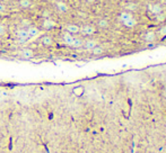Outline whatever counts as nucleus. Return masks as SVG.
Listing matches in <instances>:
<instances>
[{
	"label": "nucleus",
	"instance_id": "obj_11",
	"mask_svg": "<svg viewBox=\"0 0 166 153\" xmlns=\"http://www.w3.org/2000/svg\"><path fill=\"white\" fill-rule=\"evenodd\" d=\"M41 42L44 46H51L52 43H53V41H52V37L50 36V35H44V36L42 37Z\"/></svg>",
	"mask_w": 166,
	"mask_h": 153
},
{
	"label": "nucleus",
	"instance_id": "obj_15",
	"mask_svg": "<svg viewBox=\"0 0 166 153\" xmlns=\"http://www.w3.org/2000/svg\"><path fill=\"white\" fill-rule=\"evenodd\" d=\"M97 25H98V27H100V28H105V27H107V25H109V21H107L106 19L102 18V19H100V21H98Z\"/></svg>",
	"mask_w": 166,
	"mask_h": 153
},
{
	"label": "nucleus",
	"instance_id": "obj_16",
	"mask_svg": "<svg viewBox=\"0 0 166 153\" xmlns=\"http://www.w3.org/2000/svg\"><path fill=\"white\" fill-rule=\"evenodd\" d=\"M156 17H157V21H165V18H166V13H164V11H163L162 14L157 15Z\"/></svg>",
	"mask_w": 166,
	"mask_h": 153
},
{
	"label": "nucleus",
	"instance_id": "obj_2",
	"mask_svg": "<svg viewBox=\"0 0 166 153\" xmlns=\"http://www.w3.org/2000/svg\"><path fill=\"white\" fill-rule=\"evenodd\" d=\"M54 7L55 9L59 11V13H61V14H66V13L69 11V6H68V4H67L66 1H62V0H58L54 4Z\"/></svg>",
	"mask_w": 166,
	"mask_h": 153
},
{
	"label": "nucleus",
	"instance_id": "obj_8",
	"mask_svg": "<svg viewBox=\"0 0 166 153\" xmlns=\"http://www.w3.org/2000/svg\"><path fill=\"white\" fill-rule=\"evenodd\" d=\"M17 39L19 41V42H26V41H28L30 39V37H28V34L27 32H26V29H19V31L17 32Z\"/></svg>",
	"mask_w": 166,
	"mask_h": 153
},
{
	"label": "nucleus",
	"instance_id": "obj_19",
	"mask_svg": "<svg viewBox=\"0 0 166 153\" xmlns=\"http://www.w3.org/2000/svg\"><path fill=\"white\" fill-rule=\"evenodd\" d=\"M159 34L160 35H166V26L160 28V31H159Z\"/></svg>",
	"mask_w": 166,
	"mask_h": 153
},
{
	"label": "nucleus",
	"instance_id": "obj_12",
	"mask_svg": "<svg viewBox=\"0 0 166 153\" xmlns=\"http://www.w3.org/2000/svg\"><path fill=\"white\" fill-rule=\"evenodd\" d=\"M84 46H85V49L87 50H93L96 45V42L94 41V39H88V41H86V42L84 43Z\"/></svg>",
	"mask_w": 166,
	"mask_h": 153
},
{
	"label": "nucleus",
	"instance_id": "obj_18",
	"mask_svg": "<svg viewBox=\"0 0 166 153\" xmlns=\"http://www.w3.org/2000/svg\"><path fill=\"white\" fill-rule=\"evenodd\" d=\"M5 11H6V6L0 2V14H4Z\"/></svg>",
	"mask_w": 166,
	"mask_h": 153
},
{
	"label": "nucleus",
	"instance_id": "obj_9",
	"mask_svg": "<svg viewBox=\"0 0 166 153\" xmlns=\"http://www.w3.org/2000/svg\"><path fill=\"white\" fill-rule=\"evenodd\" d=\"M149 9H150V11H152V14L155 15V16H157V15L162 14V13H163L162 6H160V5H158V4L150 5V6H149Z\"/></svg>",
	"mask_w": 166,
	"mask_h": 153
},
{
	"label": "nucleus",
	"instance_id": "obj_1",
	"mask_svg": "<svg viewBox=\"0 0 166 153\" xmlns=\"http://www.w3.org/2000/svg\"><path fill=\"white\" fill-rule=\"evenodd\" d=\"M120 19H121L122 24L124 25L125 27L132 28V27H135L136 25H137V21H136V18L133 17L130 13H127V11H123V13H121V15H120Z\"/></svg>",
	"mask_w": 166,
	"mask_h": 153
},
{
	"label": "nucleus",
	"instance_id": "obj_14",
	"mask_svg": "<svg viewBox=\"0 0 166 153\" xmlns=\"http://www.w3.org/2000/svg\"><path fill=\"white\" fill-rule=\"evenodd\" d=\"M146 41L147 42H152L154 39H155V33L154 32H149V33H147L146 34Z\"/></svg>",
	"mask_w": 166,
	"mask_h": 153
},
{
	"label": "nucleus",
	"instance_id": "obj_5",
	"mask_svg": "<svg viewBox=\"0 0 166 153\" xmlns=\"http://www.w3.org/2000/svg\"><path fill=\"white\" fill-rule=\"evenodd\" d=\"M65 29H66L67 33H69V34H71V35L77 34V33H79L80 32V27L76 24H68L66 27H65Z\"/></svg>",
	"mask_w": 166,
	"mask_h": 153
},
{
	"label": "nucleus",
	"instance_id": "obj_13",
	"mask_svg": "<svg viewBox=\"0 0 166 153\" xmlns=\"http://www.w3.org/2000/svg\"><path fill=\"white\" fill-rule=\"evenodd\" d=\"M21 54L24 56V58H32V56L34 55V52H33L31 49H25L22 51Z\"/></svg>",
	"mask_w": 166,
	"mask_h": 153
},
{
	"label": "nucleus",
	"instance_id": "obj_10",
	"mask_svg": "<svg viewBox=\"0 0 166 153\" xmlns=\"http://www.w3.org/2000/svg\"><path fill=\"white\" fill-rule=\"evenodd\" d=\"M17 4L22 9H28L33 6V1L32 0H18Z\"/></svg>",
	"mask_w": 166,
	"mask_h": 153
},
{
	"label": "nucleus",
	"instance_id": "obj_4",
	"mask_svg": "<svg viewBox=\"0 0 166 153\" xmlns=\"http://www.w3.org/2000/svg\"><path fill=\"white\" fill-rule=\"evenodd\" d=\"M42 27L44 29H52V28L57 27V23L55 21H53L52 18H44L43 19V23H42Z\"/></svg>",
	"mask_w": 166,
	"mask_h": 153
},
{
	"label": "nucleus",
	"instance_id": "obj_7",
	"mask_svg": "<svg viewBox=\"0 0 166 153\" xmlns=\"http://www.w3.org/2000/svg\"><path fill=\"white\" fill-rule=\"evenodd\" d=\"M26 32H27L28 37L30 38H34L40 35V29H38V27H36V26H30V27H27Z\"/></svg>",
	"mask_w": 166,
	"mask_h": 153
},
{
	"label": "nucleus",
	"instance_id": "obj_6",
	"mask_svg": "<svg viewBox=\"0 0 166 153\" xmlns=\"http://www.w3.org/2000/svg\"><path fill=\"white\" fill-rule=\"evenodd\" d=\"M61 38H62V41L65 44H67V45L71 46L73 43V39H75V37H73V35L69 34V33H63L62 35H61Z\"/></svg>",
	"mask_w": 166,
	"mask_h": 153
},
{
	"label": "nucleus",
	"instance_id": "obj_17",
	"mask_svg": "<svg viewBox=\"0 0 166 153\" xmlns=\"http://www.w3.org/2000/svg\"><path fill=\"white\" fill-rule=\"evenodd\" d=\"M5 34H6V26L0 24V36H4Z\"/></svg>",
	"mask_w": 166,
	"mask_h": 153
},
{
	"label": "nucleus",
	"instance_id": "obj_3",
	"mask_svg": "<svg viewBox=\"0 0 166 153\" xmlns=\"http://www.w3.org/2000/svg\"><path fill=\"white\" fill-rule=\"evenodd\" d=\"M96 32V28L92 26V25H84L80 27V32L83 35H87V36H90V35H94Z\"/></svg>",
	"mask_w": 166,
	"mask_h": 153
}]
</instances>
